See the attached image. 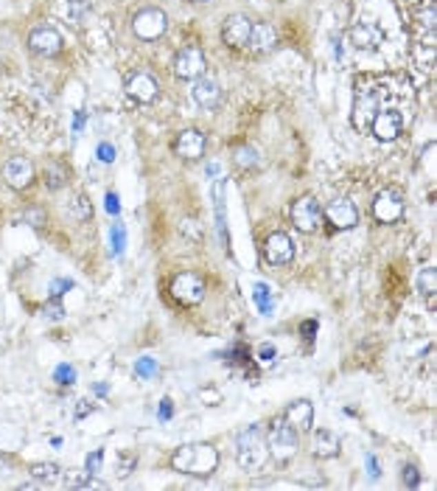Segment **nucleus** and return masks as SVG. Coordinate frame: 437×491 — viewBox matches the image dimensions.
<instances>
[{"label":"nucleus","mask_w":437,"mask_h":491,"mask_svg":"<svg viewBox=\"0 0 437 491\" xmlns=\"http://www.w3.org/2000/svg\"><path fill=\"white\" fill-rule=\"evenodd\" d=\"M171 469L188 477H210L218 469V449L213 443H183L171 452Z\"/></svg>","instance_id":"f257e3e1"},{"label":"nucleus","mask_w":437,"mask_h":491,"mask_svg":"<svg viewBox=\"0 0 437 491\" xmlns=\"http://www.w3.org/2000/svg\"><path fill=\"white\" fill-rule=\"evenodd\" d=\"M270 449H267V432L261 424H250L238 438H236V461L241 469L255 472L267 463Z\"/></svg>","instance_id":"f03ea898"},{"label":"nucleus","mask_w":437,"mask_h":491,"mask_svg":"<svg viewBox=\"0 0 437 491\" xmlns=\"http://www.w3.org/2000/svg\"><path fill=\"white\" fill-rule=\"evenodd\" d=\"M267 449H270V455L278 461V463H289L294 455H297V449H300V441H297V432L281 419H275L272 430L267 432Z\"/></svg>","instance_id":"7ed1b4c3"},{"label":"nucleus","mask_w":437,"mask_h":491,"mask_svg":"<svg viewBox=\"0 0 437 491\" xmlns=\"http://www.w3.org/2000/svg\"><path fill=\"white\" fill-rule=\"evenodd\" d=\"M168 292H171V298H174V301L183 303V306H199V303L205 301L207 286H205L202 275H196V272L185 270V272H177V275L171 278Z\"/></svg>","instance_id":"20e7f679"},{"label":"nucleus","mask_w":437,"mask_h":491,"mask_svg":"<svg viewBox=\"0 0 437 491\" xmlns=\"http://www.w3.org/2000/svg\"><path fill=\"white\" fill-rule=\"evenodd\" d=\"M26 48L34 54V57H42V59H54L65 51V39L62 34L54 28V26H37L28 31L26 37Z\"/></svg>","instance_id":"39448f33"},{"label":"nucleus","mask_w":437,"mask_h":491,"mask_svg":"<svg viewBox=\"0 0 437 491\" xmlns=\"http://www.w3.org/2000/svg\"><path fill=\"white\" fill-rule=\"evenodd\" d=\"M165 31H168V14L157 6H146L132 17V34L141 43H157Z\"/></svg>","instance_id":"423d86ee"},{"label":"nucleus","mask_w":437,"mask_h":491,"mask_svg":"<svg viewBox=\"0 0 437 491\" xmlns=\"http://www.w3.org/2000/svg\"><path fill=\"white\" fill-rule=\"evenodd\" d=\"M0 180H3L12 191H26L34 186L37 180V166H34V160L26 157V154H14L9 157L3 166H0Z\"/></svg>","instance_id":"0eeeda50"},{"label":"nucleus","mask_w":437,"mask_h":491,"mask_svg":"<svg viewBox=\"0 0 437 491\" xmlns=\"http://www.w3.org/2000/svg\"><path fill=\"white\" fill-rule=\"evenodd\" d=\"M171 70H174V76H177L180 81H196L207 70L205 51L199 46H194V43L183 46L177 51V57H174V62H171Z\"/></svg>","instance_id":"6e6552de"},{"label":"nucleus","mask_w":437,"mask_h":491,"mask_svg":"<svg viewBox=\"0 0 437 491\" xmlns=\"http://www.w3.org/2000/svg\"><path fill=\"white\" fill-rule=\"evenodd\" d=\"M292 225L294 230L305 233V236H312L320 230L323 225V208H320V202L312 197V194H303L292 202Z\"/></svg>","instance_id":"1a4fd4ad"},{"label":"nucleus","mask_w":437,"mask_h":491,"mask_svg":"<svg viewBox=\"0 0 437 491\" xmlns=\"http://www.w3.org/2000/svg\"><path fill=\"white\" fill-rule=\"evenodd\" d=\"M407 211L404 194L398 188H381L373 197V219L381 225H396Z\"/></svg>","instance_id":"9d476101"},{"label":"nucleus","mask_w":437,"mask_h":491,"mask_svg":"<svg viewBox=\"0 0 437 491\" xmlns=\"http://www.w3.org/2000/svg\"><path fill=\"white\" fill-rule=\"evenodd\" d=\"M123 90H126L129 99L138 101V104H152L160 96V81L149 70H132L123 79Z\"/></svg>","instance_id":"9b49d317"},{"label":"nucleus","mask_w":437,"mask_h":491,"mask_svg":"<svg viewBox=\"0 0 437 491\" xmlns=\"http://www.w3.org/2000/svg\"><path fill=\"white\" fill-rule=\"evenodd\" d=\"M323 219L334 230H351V228L359 225V211H356V206L347 197H336V199H331L328 206L323 208Z\"/></svg>","instance_id":"f8f14e48"},{"label":"nucleus","mask_w":437,"mask_h":491,"mask_svg":"<svg viewBox=\"0 0 437 491\" xmlns=\"http://www.w3.org/2000/svg\"><path fill=\"white\" fill-rule=\"evenodd\" d=\"M401 130H404V118H401V112L398 110H378L376 115H373V121H370V132H373V138L376 141H381V143H389V141H396L398 135H401Z\"/></svg>","instance_id":"ddd939ff"},{"label":"nucleus","mask_w":437,"mask_h":491,"mask_svg":"<svg viewBox=\"0 0 437 491\" xmlns=\"http://www.w3.org/2000/svg\"><path fill=\"white\" fill-rule=\"evenodd\" d=\"M264 259H267L272 267L292 264V261H294V241H292V236L283 233V230L270 233L267 241H264Z\"/></svg>","instance_id":"4468645a"},{"label":"nucleus","mask_w":437,"mask_h":491,"mask_svg":"<svg viewBox=\"0 0 437 491\" xmlns=\"http://www.w3.org/2000/svg\"><path fill=\"white\" fill-rule=\"evenodd\" d=\"M205 149H207V138L199 130H194V127L183 130L177 138H174V154H177L180 160L196 163V160L205 157Z\"/></svg>","instance_id":"2eb2a0df"},{"label":"nucleus","mask_w":437,"mask_h":491,"mask_svg":"<svg viewBox=\"0 0 437 491\" xmlns=\"http://www.w3.org/2000/svg\"><path fill=\"white\" fill-rule=\"evenodd\" d=\"M275 46H278V28H275L272 23H267V20L252 23V28H250V39H247V48H250L255 57H264V54L275 51Z\"/></svg>","instance_id":"dca6fc26"},{"label":"nucleus","mask_w":437,"mask_h":491,"mask_svg":"<svg viewBox=\"0 0 437 491\" xmlns=\"http://www.w3.org/2000/svg\"><path fill=\"white\" fill-rule=\"evenodd\" d=\"M250 28H252V20L241 12L230 14L222 26V39H225V46L238 51V48H247V39H250Z\"/></svg>","instance_id":"f3484780"},{"label":"nucleus","mask_w":437,"mask_h":491,"mask_svg":"<svg viewBox=\"0 0 437 491\" xmlns=\"http://www.w3.org/2000/svg\"><path fill=\"white\" fill-rule=\"evenodd\" d=\"M283 421L297 432H312V424H314V407L309 399H294L286 410H283Z\"/></svg>","instance_id":"a211bd4d"},{"label":"nucleus","mask_w":437,"mask_h":491,"mask_svg":"<svg viewBox=\"0 0 437 491\" xmlns=\"http://www.w3.org/2000/svg\"><path fill=\"white\" fill-rule=\"evenodd\" d=\"M194 101L202 107V110H216L222 104V85L213 79V76H199L194 81Z\"/></svg>","instance_id":"6ab92c4d"},{"label":"nucleus","mask_w":437,"mask_h":491,"mask_svg":"<svg viewBox=\"0 0 437 491\" xmlns=\"http://www.w3.org/2000/svg\"><path fill=\"white\" fill-rule=\"evenodd\" d=\"M312 449H314L317 458L328 461V458H336V455H339L342 443H339V438H336L331 430H317L314 438H312Z\"/></svg>","instance_id":"aec40b11"},{"label":"nucleus","mask_w":437,"mask_h":491,"mask_svg":"<svg viewBox=\"0 0 437 491\" xmlns=\"http://www.w3.org/2000/svg\"><path fill=\"white\" fill-rule=\"evenodd\" d=\"M213 197H216V230H218V239H222L225 248H230V239H227V217H225V180H216Z\"/></svg>","instance_id":"412c9836"},{"label":"nucleus","mask_w":437,"mask_h":491,"mask_svg":"<svg viewBox=\"0 0 437 491\" xmlns=\"http://www.w3.org/2000/svg\"><path fill=\"white\" fill-rule=\"evenodd\" d=\"M42 180H45V186H48L51 191H62L65 183H68V172H65L62 163L48 160V163H45V169H42Z\"/></svg>","instance_id":"4be33fe9"},{"label":"nucleus","mask_w":437,"mask_h":491,"mask_svg":"<svg viewBox=\"0 0 437 491\" xmlns=\"http://www.w3.org/2000/svg\"><path fill=\"white\" fill-rule=\"evenodd\" d=\"M252 301H255V306H258L261 314H272L275 295H272V290H270L267 281H258V283L252 286Z\"/></svg>","instance_id":"5701e85b"},{"label":"nucleus","mask_w":437,"mask_h":491,"mask_svg":"<svg viewBox=\"0 0 437 491\" xmlns=\"http://www.w3.org/2000/svg\"><path fill=\"white\" fill-rule=\"evenodd\" d=\"M351 43L356 46V48H376V43H378V31L373 28V26H367V23H359V26H354V31H351Z\"/></svg>","instance_id":"b1692460"},{"label":"nucleus","mask_w":437,"mask_h":491,"mask_svg":"<svg viewBox=\"0 0 437 491\" xmlns=\"http://www.w3.org/2000/svg\"><path fill=\"white\" fill-rule=\"evenodd\" d=\"M415 283H418V292L429 301V306L434 303L431 298H434V290H437V272H434V267H423L420 272H418V278H415Z\"/></svg>","instance_id":"393cba45"},{"label":"nucleus","mask_w":437,"mask_h":491,"mask_svg":"<svg viewBox=\"0 0 437 491\" xmlns=\"http://www.w3.org/2000/svg\"><path fill=\"white\" fill-rule=\"evenodd\" d=\"M68 211H70V217H76L79 222H87L93 217V202L87 199L84 194H73V199L68 202Z\"/></svg>","instance_id":"a878e982"},{"label":"nucleus","mask_w":437,"mask_h":491,"mask_svg":"<svg viewBox=\"0 0 437 491\" xmlns=\"http://www.w3.org/2000/svg\"><path fill=\"white\" fill-rule=\"evenodd\" d=\"M31 477L39 483H54L59 477V466L57 463H31Z\"/></svg>","instance_id":"bb28decb"},{"label":"nucleus","mask_w":437,"mask_h":491,"mask_svg":"<svg viewBox=\"0 0 437 491\" xmlns=\"http://www.w3.org/2000/svg\"><path fill=\"white\" fill-rule=\"evenodd\" d=\"M233 157H236V163H238L241 169H252V166H258V149H255V146H236Z\"/></svg>","instance_id":"cd10ccee"},{"label":"nucleus","mask_w":437,"mask_h":491,"mask_svg":"<svg viewBox=\"0 0 437 491\" xmlns=\"http://www.w3.org/2000/svg\"><path fill=\"white\" fill-rule=\"evenodd\" d=\"M54 382L62 385V388L76 385V368H73L70 362H59V365L54 368Z\"/></svg>","instance_id":"c85d7f7f"},{"label":"nucleus","mask_w":437,"mask_h":491,"mask_svg":"<svg viewBox=\"0 0 437 491\" xmlns=\"http://www.w3.org/2000/svg\"><path fill=\"white\" fill-rule=\"evenodd\" d=\"M157 359H152V357H141L138 362H135V374L141 377V379H152V377H157Z\"/></svg>","instance_id":"c756f323"},{"label":"nucleus","mask_w":437,"mask_h":491,"mask_svg":"<svg viewBox=\"0 0 437 491\" xmlns=\"http://www.w3.org/2000/svg\"><path fill=\"white\" fill-rule=\"evenodd\" d=\"M135 466H138V455L135 452H123L118 458V477H129L135 472Z\"/></svg>","instance_id":"7c9ffc66"},{"label":"nucleus","mask_w":437,"mask_h":491,"mask_svg":"<svg viewBox=\"0 0 437 491\" xmlns=\"http://www.w3.org/2000/svg\"><path fill=\"white\" fill-rule=\"evenodd\" d=\"M101 463H104V449H96V452L87 455V466H84V474L96 477L101 472Z\"/></svg>","instance_id":"2f4dec72"},{"label":"nucleus","mask_w":437,"mask_h":491,"mask_svg":"<svg viewBox=\"0 0 437 491\" xmlns=\"http://www.w3.org/2000/svg\"><path fill=\"white\" fill-rule=\"evenodd\" d=\"M123 248H126V230L121 225L112 228V253L115 256H123Z\"/></svg>","instance_id":"473e14b6"},{"label":"nucleus","mask_w":437,"mask_h":491,"mask_svg":"<svg viewBox=\"0 0 437 491\" xmlns=\"http://www.w3.org/2000/svg\"><path fill=\"white\" fill-rule=\"evenodd\" d=\"M96 157H99L101 163H112V160H115V146L107 143V141H101V143L96 146Z\"/></svg>","instance_id":"72a5a7b5"},{"label":"nucleus","mask_w":437,"mask_h":491,"mask_svg":"<svg viewBox=\"0 0 437 491\" xmlns=\"http://www.w3.org/2000/svg\"><path fill=\"white\" fill-rule=\"evenodd\" d=\"M404 485H407V488H418V485H420L418 466H404Z\"/></svg>","instance_id":"f704fd0d"},{"label":"nucleus","mask_w":437,"mask_h":491,"mask_svg":"<svg viewBox=\"0 0 437 491\" xmlns=\"http://www.w3.org/2000/svg\"><path fill=\"white\" fill-rule=\"evenodd\" d=\"M278 357V348L272 343H264V345H258V359L261 362H272Z\"/></svg>","instance_id":"c9c22d12"},{"label":"nucleus","mask_w":437,"mask_h":491,"mask_svg":"<svg viewBox=\"0 0 437 491\" xmlns=\"http://www.w3.org/2000/svg\"><path fill=\"white\" fill-rule=\"evenodd\" d=\"M104 208H107V214H112V217H118V214H121V206H118V194H115V191H110V194L104 197Z\"/></svg>","instance_id":"e433bc0d"},{"label":"nucleus","mask_w":437,"mask_h":491,"mask_svg":"<svg viewBox=\"0 0 437 491\" xmlns=\"http://www.w3.org/2000/svg\"><path fill=\"white\" fill-rule=\"evenodd\" d=\"M185 230H191V239H194V241H202V228H199L196 219H183V233H185Z\"/></svg>","instance_id":"4c0bfd02"},{"label":"nucleus","mask_w":437,"mask_h":491,"mask_svg":"<svg viewBox=\"0 0 437 491\" xmlns=\"http://www.w3.org/2000/svg\"><path fill=\"white\" fill-rule=\"evenodd\" d=\"M174 416V404H171V399H163L160 401V410H157V419L160 421H168Z\"/></svg>","instance_id":"58836bf2"},{"label":"nucleus","mask_w":437,"mask_h":491,"mask_svg":"<svg viewBox=\"0 0 437 491\" xmlns=\"http://www.w3.org/2000/svg\"><path fill=\"white\" fill-rule=\"evenodd\" d=\"M51 301H54V303H48V306H45V314H48V317H54V320H59V317L65 314V309L59 306V298H51Z\"/></svg>","instance_id":"ea45409f"},{"label":"nucleus","mask_w":437,"mask_h":491,"mask_svg":"<svg viewBox=\"0 0 437 491\" xmlns=\"http://www.w3.org/2000/svg\"><path fill=\"white\" fill-rule=\"evenodd\" d=\"M70 281H54L51 283V298H62V290H70Z\"/></svg>","instance_id":"a19ab883"},{"label":"nucleus","mask_w":437,"mask_h":491,"mask_svg":"<svg viewBox=\"0 0 437 491\" xmlns=\"http://www.w3.org/2000/svg\"><path fill=\"white\" fill-rule=\"evenodd\" d=\"M365 463H367V469H370V477H381V469H378L376 455H367V458H365Z\"/></svg>","instance_id":"79ce46f5"},{"label":"nucleus","mask_w":437,"mask_h":491,"mask_svg":"<svg viewBox=\"0 0 437 491\" xmlns=\"http://www.w3.org/2000/svg\"><path fill=\"white\" fill-rule=\"evenodd\" d=\"M79 404H81V407H79V410H76V419H84L87 413H93V404L87 401V399H84V401H79Z\"/></svg>","instance_id":"37998d69"},{"label":"nucleus","mask_w":437,"mask_h":491,"mask_svg":"<svg viewBox=\"0 0 437 491\" xmlns=\"http://www.w3.org/2000/svg\"><path fill=\"white\" fill-rule=\"evenodd\" d=\"M81 130H84V112H76V115H73V132L79 135Z\"/></svg>","instance_id":"c03bdc74"},{"label":"nucleus","mask_w":437,"mask_h":491,"mask_svg":"<svg viewBox=\"0 0 437 491\" xmlns=\"http://www.w3.org/2000/svg\"><path fill=\"white\" fill-rule=\"evenodd\" d=\"M303 332H305V334H309V340H312V337H314V332H317V323H314V320H309V323H303Z\"/></svg>","instance_id":"a18cd8bd"},{"label":"nucleus","mask_w":437,"mask_h":491,"mask_svg":"<svg viewBox=\"0 0 437 491\" xmlns=\"http://www.w3.org/2000/svg\"><path fill=\"white\" fill-rule=\"evenodd\" d=\"M96 393H101V396H107V393H110V388H107V385H96Z\"/></svg>","instance_id":"49530a36"},{"label":"nucleus","mask_w":437,"mask_h":491,"mask_svg":"<svg viewBox=\"0 0 437 491\" xmlns=\"http://www.w3.org/2000/svg\"><path fill=\"white\" fill-rule=\"evenodd\" d=\"M194 3H210V0H194Z\"/></svg>","instance_id":"de8ad7c7"},{"label":"nucleus","mask_w":437,"mask_h":491,"mask_svg":"<svg viewBox=\"0 0 437 491\" xmlns=\"http://www.w3.org/2000/svg\"><path fill=\"white\" fill-rule=\"evenodd\" d=\"M0 73H3V62H0Z\"/></svg>","instance_id":"09e8293b"}]
</instances>
